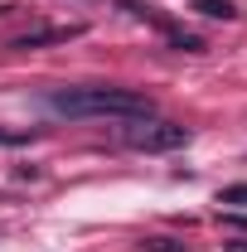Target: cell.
I'll use <instances>...</instances> for the list:
<instances>
[{"instance_id": "1", "label": "cell", "mask_w": 247, "mask_h": 252, "mask_svg": "<svg viewBox=\"0 0 247 252\" xmlns=\"http://www.w3.org/2000/svg\"><path fill=\"white\" fill-rule=\"evenodd\" d=\"M49 102L63 117H122V122L155 117V102L131 88H68V93H54Z\"/></svg>"}, {"instance_id": "2", "label": "cell", "mask_w": 247, "mask_h": 252, "mask_svg": "<svg viewBox=\"0 0 247 252\" xmlns=\"http://www.w3.org/2000/svg\"><path fill=\"white\" fill-rule=\"evenodd\" d=\"M122 141L131 146V151L160 156V151H180V146H189V126L160 122V117H136L131 126H122Z\"/></svg>"}, {"instance_id": "3", "label": "cell", "mask_w": 247, "mask_h": 252, "mask_svg": "<svg viewBox=\"0 0 247 252\" xmlns=\"http://www.w3.org/2000/svg\"><path fill=\"white\" fill-rule=\"evenodd\" d=\"M78 34H83V25H68V30H30V34H20V39H10L5 49H44V44H68Z\"/></svg>"}, {"instance_id": "4", "label": "cell", "mask_w": 247, "mask_h": 252, "mask_svg": "<svg viewBox=\"0 0 247 252\" xmlns=\"http://www.w3.org/2000/svg\"><path fill=\"white\" fill-rule=\"evenodd\" d=\"M194 5H199V15H209V20H233V15H238L228 0H194Z\"/></svg>"}, {"instance_id": "5", "label": "cell", "mask_w": 247, "mask_h": 252, "mask_svg": "<svg viewBox=\"0 0 247 252\" xmlns=\"http://www.w3.org/2000/svg\"><path fill=\"white\" fill-rule=\"evenodd\" d=\"M218 204H247V185H228V189H218Z\"/></svg>"}, {"instance_id": "6", "label": "cell", "mask_w": 247, "mask_h": 252, "mask_svg": "<svg viewBox=\"0 0 247 252\" xmlns=\"http://www.w3.org/2000/svg\"><path fill=\"white\" fill-rule=\"evenodd\" d=\"M25 141H30L25 131H0V146H25Z\"/></svg>"}]
</instances>
